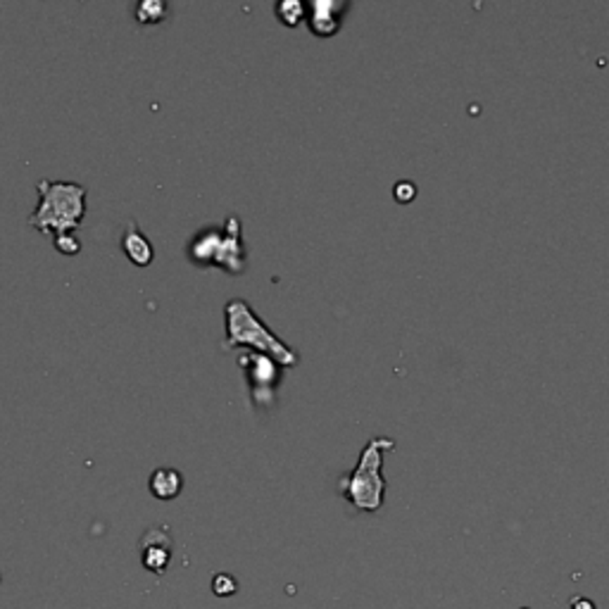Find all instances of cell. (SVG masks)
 Here are the masks:
<instances>
[{
  "mask_svg": "<svg viewBox=\"0 0 609 609\" xmlns=\"http://www.w3.org/2000/svg\"><path fill=\"white\" fill-rule=\"evenodd\" d=\"M55 250H60L62 255H79L81 241L77 236V231H62V234H55L53 236Z\"/></svg>",
  "mask_w": 609,
  "mask_h": 609,
  "instance_id": "cell-12",
  "label": "cell"
},
{
  "mask_svg": "<svg viewBox=\"0 0 609 609\" xmlns=\"http://www.w3.org/2000/svg\"><path fill=\"white\" fill-rule=\"evenodd\" d=\"M39 205L29 217V226L41 234H62L77 231L86 219V198L88 190L77 181H48L36 186Z\"/></svg>",
  "mask_w": 609,
  "mask_h": 609,
  "instance_id": "cell-1",
  "label": "cell"
},
{
  "mask_svg": "<svg viewBox=\"0 0 609 609\" xmlns=\"http://www.w3.org/2000/svg\"><path fill=\"white\" fill-rule=\"evenodd\" d=\"M241 360L250 362L248 364V376L250 381L255 383V400H260L263 395H272V383H274L276 379V367H274V360L272 357H267V355H260V353H253L248 355V357H241Z\"/></svg>",
  "mask_w": 609,
  "mask_h": 609,
  "instance_id": "cell-7",
  "label": "cell"
},
{
  "mask_svg": "<svg viewBox=\"0 0 609 609\" xmlns=\"http://www.w3.org/2000/svg\"><path fill=\"white\" fill-rule=\"evenodd\" d=\"M219 238H222V229H217V226H208V229L200 231V234L189 243L190 260L196 264H200V267H205V264H215Z\"/></svg>",
  "mask_w": 609,
  "mask_h": 609,
  "instance_id": "cell-9",
  "label": "cell"
},
{
  "mask_svg": "<svg viewBox=\"0 0 609 609\" xmlns=\"http://www.w3.org/2000/svg\"><path fill=\"white\" fill-rule=\"evenodd\" d=\"M167 13H170V7L162 0H143L134 10L138 24H160V22H164Z\"/></svg>",
  "mask_w": 609,
  "mask_h": 609,
  "instance_id": "cell-11",
  "label": "cell"
},
{
  "mask_svg": "<svg viewBox=\"0 0 609 609\" xmlns=\"http://www.w3.org/2000/svg\"><path fill=\"white\" fill-rule=\"evenodd\" d=\"M122 250H125L126 260L136 267H148L155 260V248L143 231L138 229L136 222L126 224L125 234H122Z\"/></svg>",
  "mask_w": 609,
  "mask_h": 609,
  "instance_id": "cell-6",
  "label": "cell"
},
{
  "mask_svg": "<svg viewBox=\"0 0 609 609\" xmlns=\"http://www.w3.org/2000/svg\"><path fill=\"white\" fill-rule=\"evenodd\" d=\"M238 590V583L236 578L231 577V574H217L215 578H212V593L219 597H229L234 595Z\"/></svg>",
  "mask_w": 609,
  "mask_h": 609,
  "instance_id": "cell-14",
  "label": "cell"
},
{
  "mask_svg": "<svg viewBox=\"0 0 609 609\" xmlns=\"http://www.w3.org/2000/svg\"><path fill=\"white\" fill-rule=\"evenodd\" d=\"M217 267L226 269L231 274H238L243 272V264H245V253H243L241 243V222L236 217H229L222 229V238H219V248H217L215 255Z\"/></svg>",
  "mask_w": 609,
  "mask_h": 609,
  "instance_id": "cell-4",
  "label": "cell"
},
{
  "mask_svg": "<svg viewBox=\"0 0 609 609\" xmlns=\"http://www.w3.org/2000/svg\"><path fill=\"white\" fill-rule=\"evenodd\" d=\"M347 5H338V3H331V0H321L309 5L312 14H309V29L319 36H328L334 33L341 24V14L346 13Z\"/></svg>",
  "mask_w": 609,
  "mask_h": 609,
  "instance_id": "cell-8",
  "label": "cell"
},
{
  "mask_svg": "<svg viewBox=\"0 0 609 609\" xmlns=\"http://www.w3.org/2000/svg\"><path fill=\"white\" fill-rule=\"evenodd\" d=\"M276 13H279V17H281L283 24L293 27V24H298V22L302 20V14H305V7H302L300 3H293V0H289V3H281V5L276 7Z\"/></svg>",
  "mask_w": 609,
  "mask_h": 609,
  "instance_id": "cell-13",
  "label": "cell"
},
{
  "mask_svg": "<svg viewBox=\"0 0 609 609\" xmlns=\"http://www.w3.org/2000/svg\"><path fill=\"white\" fill-rule=\"evenodd\" d=\"M395 443L391 438L369 440L360 455V465L350 476L341 478V493L362 512H376L383 504L386 481L381 476V450H393Z\"/></svg>",
  "mask_w": 609,
  "mask_h": 609,
  "instance_id": "cell-3",
  "label": "cell"
},
{
  "mask_svg": "<svg viewBox=\"0 0 609 609\" xmlns=\"http://www.w3.org/2000/svg\"><path fill=\"white\" fill-rule=\"evenodd\" d=\"M236 346L253 347L255 353L267 355L283 367L298 364V355L264 327L245 300L226 302V343L224 347Z\"/></svg>",
  "mask_w": 609,
  "mask_h": 609,
  "instance_id": "cell-2",
  "label": "cell"
},
{
  "mask_svg": "<svg viewBox=\"0 0 609 609\" xmlns=\"http://www.w3.org/2000/svg\"><path fill=\"white\" fill-rule=\"evenodd\" d=\"M141 559L143 567L152 574L162 577L171 562V538L164 529L148 531L141 540Z\"/></svg>",
  "mask_w": 609,
  "mask_h": 609,
  "instance_id": "cell-5",
  "label": "cell"
},
{
  "mask_svg": "<svg viewBox=\"0 0 609 609\" xmlns=\"http://www.w3.org/2000/svg\"><path fill=\"white\" fill-rule=\"evenodd\" d=\"M151 493L158 500H174L184 488V478L171 466H160L151 474Z\"/></svg>",
  "mask_w": 609,
  "mask_h": 609,
  "instance_id": "cell-10",
  "label": "cell"
},
{
  "mask_svg": "<svg viewBox=\"0 0 609 609\" xmlns=\"http://www.w3.org/2000/svg\"><path fill=\"white\" fill-rule=\"evenodd\" d=\"M571 609H595V604L590 603L588 597H574L571 600Z\"/></svg>",
  "mask_w": 609,
  "mask_h": 609,
  "instance_id": "cell-15",
  "label": "cell"
}]
</instances>
